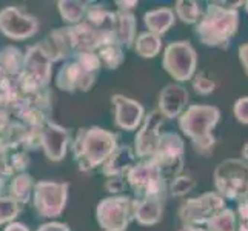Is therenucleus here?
<instances>
[{
  "instance_id": "nucleus-22",
  "label": "nucleus",
  "mask_w": 248,
  "mask_h": 231,
  "mask_svg": "<svg viewBox=\"0 0 248 231\" xmlns=\"http://www.w3.org/2000/svg\"><path fill=\"white\" fill-rule=\"evenodd\" d=\"M34 186H36V181H34V177L31 174H28L27 171L25 173H19L13 176V179L10 181L8 196L13 198L16 202H19L20 205H25L32 199Z\"/></svg>"
},
{
  "instance_id": "nucleus-16",
  "label": "nucleus",
  "mask_w": 248,
  "mask_h": 231,
  "mask_svg": "<svg viewBox=\"0 0 248 231\" xmlns=\"http://www.w3.org/2000/svg\"><path fill=\"white\" fill-rule=\"evenodd\" d=\"M97 74L88 73L85 68H82L74 59L66 61L56 74V85L59 90L65 92H87L93 88L94 82H96Z\"/></svg>"
},
{
  "instance_id": "nucleus-7",
  "label": "nucleus",
  "mask_w": 248,
  "mask_h": 231,
  "mask_svg": "<svg viewBox=\"0 0 248 231\" xmlns=\"http://www.w3.org/2000/svg\"><path fill=\"white\" fill-rule=\"evenodd\" d=\"M198 51L188 40H174L164 48L162 68L176 83L193 80L198 73Z\"/></svg>"
},
{
  "instance_id": "nucleus-9",
  "label": "nucleus",
  "mask_w": 248,
  "mask_h": 231,
  "mask_svg": "<svg viewBox=\"0 0 248 231\" xmlns=\"http://www.w3.org/2000/svg\"><path fill=\"white\" fill-rule=\"evenodd\" d=\"M170 184L177 176L184 174L185 167V142L181 134L174 131H164L159 147L151 157Z\"/></svg>"
},
{
  "instance_id": "nucleus-10",
  "label": "nucleus",
  "mask_w": 248,
  "mask_h": 231,
  "mask_svg": "<svg viewBox=\"0 0 248 231\" xmlns=\"http://www.w3.org/2000/svg\"><path fill=\"white\" fill-rule=\"evenodd\" d=\"M224 208H227V200L219 193L208 191L198 198L184 200L177 208V216L182 225L205 227L211 217H215Z\"/></svg>"
},
{
  "instance_id": "nucleus-18",
  "label": "nucleus",
  "mask_w": 248,
  "mask_h": 231,
  "mask_svg": "<svg viewBox=\"0 0 248 231\" xmlns=\"http://www.w3.org/2000/svg\"><path fill=\"white\" fill-rule=\"evenodd\" d=\"M139 159L136 156V151L133 145H121L113 151V154L107 159V162L100 167L102 174L105 177H117V176H125L130 173L131 168L138 164Z\"/></svg>"
},
{
  "instance_id": "nucleus-5",
  "label": "nucleus",
  "mask_w": 248,
  "mask_h": 231,
  "mask_svg": "<svg viewBox=\"0 0 248 231\" xmlns=\"http://www.w3.org/2000/svg\"><path fill=\"white\" fill-rule=\"evenodd\" d=\"M126 181L136 199L167 200L168 182L153 159L139 160L126 174Z\"/></svg>"
},
{
  "instance_id": "nucleus-29",
  "label": "nucleus",
  "mask_w": 248,
  "mask_h": 231,
  "mask_svg": "<svg viewBox=\"0 0 248 231\" xmlns=\"http://www.w3.org/2000/svg\"><path fill=\"white\" fill-rule=\"evenodd\" d=\"M194 186L196 181L193 176L181 174L168 184V194L173 198H185L186 194H190L194 190Z\"/></svg>"
},
{
  "instance_id": "nucleus-24",
  "label": "nucleus",
  "mask_w": 248,
  "mask_h": 231,
  "mask_svg": "<svg viewBox=\"0 0 248 231\" xmlns=\"http://www.w3.org/2000/svg\"><path fill=\"white\" fill-rule=\"evenodd\" d=\"M25 53L14 46L8 45L0 51V70L13 77H20L23 73Z\"/></svg>"
},
{
  "instance_id": "nucleus-6",
  "label": "nucleus",
  "mask_w": 248,
  "mask_h": 231,
  "mask_svg": "<svg viewBox=\"0 0 248 231\" xmlns=\"http://www.w3.org/2000/svg\"><path fill=\"white\" fill-rule=\"evenodd\" d=\"M53 76V61L40 44L31 45L25 51L23 73L20 76V91L25 96L48 88Z\"/></svg>"
},
{
  "instance_id": "nucleus-42",
  "label": "nucleus",
  "mask_w": 248,
  "mask_h": 231,
  "mask_svg": "<svg viewBox=\"0 0 248 231\" xmlns=\"http://www.w3.org/2000/svg\"><path fill=\"white\" fill-rule=\"evenodd\" d=\"M244 8H245V11H247V14H248V0H247V2H245Z\"/></svg>"
},
{
  "instance_id": "nucleus-4",
  "label": "nucleus",
  "mask_w": 248,
  "mask_h": 231,
  "mask_svg": "<svg viewBox=\"0 0 248 231\" xmlns=\"http://www.w3.org/2000/svg\"><path fill=\"white\" fill-rule=\"evenodd\" d=\"M213 184L225 200L248 199V164L237 157L219 162L213 171Z\"/></svg>"
},
{
  "instance_id": "nucleus-33",
  "label": "nucleus",
  "mask_w": 248,
  "mask_h": 231,
  "mask_svg": "<svg viewBox=\"0 0 248 231\" xmlns=\"http://www.w3.org/2000/svg\"><path fill=\"white\" fill-rule=\"evenodd\" d=\"M128 186V181L125 176H117V177H107V181L104 182V190L109 193L111 196H121L125 194Z\"/></svg>"
},
{
  "instance_id": "nucleus-30",
  "label": "nucleus",
  "mask_w": 248,
  "mask_h": 231,
  "mask_svg": "<svg viewBox=\"0 0 248 231\" xmlns=\"http://www.w3.org/2000/svg\"><path fill=\"white\" fill-rule=\"evenodd\" d=\"M22 205L16 202L10 196L0 198V225H8L16 222V217L20 215Z\"/></svg>"
},
{
  "instance_id": "nucleus-15",
  "label": "nucleus",
  "mask_w": 248,
  "mask_h": 231,
  "mask_svg": "<svg viewBox=\"0 0 248 231\" xmlns=\"http://www.w3.org/2000/svg\"><path fill=\"white\" fill-rule=\"evenodd\" d=\"M111 104L114 108V125L124 131H138L145 119V108L140 102L124 94H113Z\"/></svg>"
},
{
  "instance_id": "nucleus-32",
  "label": "nucleus",
  "mask_w": 248,
  "mask_h": 231,
  "mask_svg": "<svg viewBox=\"0 0 248 231\" xmlns=\"http://www.w3.org/2000/svg\"><path fill=\"white\" fill-rule=\"evenodd\" d=\"M71 59H74L82 68H85L88 73L97 74L102 68V62L97 53H91V51H82V53H76Z\"/></svg>"
},
{
  "instance_id": "nucleus-31",
  "label": "nucleus",
  "mask_w": 248,
  "mask_h": 231,
  "mask_svg": "<svg viewBox=\"0 0 248 231\" xmlns=\"http://www.w3.org/2000/svg\"><path fill=\"white\" fill-rule=\"evenodd\" d=\"M191 85H193L194 92L199 94V96H210V94H213L216 90V82L203 71L196 73V76L191 80Z\"/></svg>"
},
{
  "instance_id": "nucleus-38",
  "label": "nucleus",
  "mask_w": 248,
  "mask_h": 231,
  "mask_svg": "<svg viewBox=\"0 0 248 231\" xmlns=\"http://www.w3.org/2000/svg\"><path fill=\"white\" fill-rule=\"evenodd\" d=\"M139 5L138 0H130V2H125V0H116V6H117V10L119 11H128V13H131V10H134L136 6Z\"/></svg>"
},
{
  "instance_id": "nucleus-14",
  "label": "nucleus",
  "mask_w": 248,
  "mask_h": 231,
  "mask_svg": "<svg viewBox=\"0 0 248 231\" xmlns=\"http://www.w3.org/2000/svg\"><path fill=\"white\" fill-rule=\"evenodd\" d=\"M73 143L68 128L56 122H48L40 130V148L45 157L51 162H62L66 157L70 145Z\"/></svg>"
},
{
  "instance_id": "nucleus-25",
  "label": "nucleus",
  "mask_w": 248,
  "mask_h": 231,
  "mask_svg": "<svg viewBox=\"0 0 248 231\" xmlns=\"http://www.w3.org/2000/svg\"><path fill=\"white\" fill-rule=\"evenodd\" d=\"M162 37L157 34H153L150 31H143L138 34V39L134 42V51L136 54L142 59H155L160 54L162 51Z\"/></svg>"
},
{
  "instance_id": "nucleus-36",
  "label": "nucleus",
  "mask_w": 248,
  "mask_h": 231,
  "mask_svg": "<svg viewBox=\"0 0 248 231\" xmlns=\"http://www.w3.org/2000/svg\"><path fill=\"white\" fill-rule=\"evenodd\" d=\"M36 231H71L70 225L63 224V222H57V220H51L42 224Z\"/></svg>"
},
{
  "instance_id": "nucleus-13",
  "label": "nucleus",
  "mask_w": 248,
  "mask_h": 231,
  "mask_svg": "<svg viewBox=\"0 0 248 231\" xmlns=\"http://www.w3.org/2000/svg\"><path fill=\"white\" fill-rule=\"evenodd\" d=\"M40 23L34 15L23 13L17 6H6L0 10V32L11 40H27L36 36Z\"/></svg>"
},
{
  "instance_id": "nucleus-23",
  "label": "nucleus",
  "mask_w": 248,
  "mask_h": 231,
  "mask_svg": "<svg viewBox=\"0 0 248 231\" xmlns=\"http://www.w3.org/2000/svg\"><path fill=\"white\" fill-rule=\"evenodd\" d=\"M90 6L91 2H83V0H59L57 2L59 14L70 27L79 25L85 20Z\"/></svg>"
},
{
  "instance_id": "nucleus-41",
  "label": "nucleus",
  "mask_w": 248,
  "mask_h": 231,
  "mask_svg": "<svg viewBox=\"0 0 248 231\" xmlns=\"http://www.w3.org/2000/svg\"><path fill=\"white\" fill-rule=\"evenodd\" d=\"M241 159L245 162V164H248V142L244 145L242 150H241Z\"/></svg>"
},
{
  "instance_id": "nucleus-1",
  "label": "nucleus",
  "mask_w": 248,
  "mask_h": 231,
  "mask_svg": "<svg viewBox=\"0 0 248 231\" xmlns=\"http://www.w3.org/2000/svg\"><path fill=\"white\" fill-rule=\"evenodd\" d=\"M245 2H208L201 20L194 25V34L208 48H228L239 31V8Z\"/></svg>"
},
{
  "instance_id": "nucleus-17",
  "label": "nucleus",
  "mask_w": 248,
  "mask_h": 231,
  "mask_svg": "<svg viewBox=\"0 0 248 231\" xmlns=\"http://www.w3.org/2000/svg\"><path fill=\"white\" fill-rule=\"evenodd\" d=\"M190 94L181 83H168L160 90L157 97V111L168 121H177L190 107Z\"/></svg>"
},
{
  "instance_id": "nucleus-35",
  "label": "nucleus",
  "mask_w": 248,
  "mask_h": 231,
  "mask_svg": "<svg viewBox=\"0 0 248 231\" xmlns=\"http://www.w3.org/2000/svg\"><path fill=\"white\" fill-rule=\"evenodd\" d=\"M236 216H237V230L236 231H248V199L237 202Z\"/></svg>"
},
{
  "instance_id": "nucleus-28",
  "label": "nucleus",
  "mask_w": 248,
  "mask_h": 231,
  "mask_svg": "<svg viewBox=\"0 0 248 231\" xmlns=\"http://www.w3.org/2000/svg\"><path fill=\"white\" fill-rule=\"evenodd\" d=\"M208 231H236L237 230V216L233 208H224L215 217H211L207 225Z\"/></svg>"
},
{
  "instance_id": "nucleus-40",
  "label": "nucleus",
  "mask_w": 248,
  "mask_h": 231,
  "mask_svg": "<svg viewBox=\"0 0 248 231\" xmlns=\"http://www.w3.org/2000/svg\"><path fill=\"white\" fill-rule=\"evenodd\" d=\"M177 231H208L207 228H202V227H193V225H182Z\"/></svg>"
},
{
  "instance_id": "nucleus-21",
  "label": "nucleus",
  "mask_w": 248,
  "mask_h": 231,
  "mask_svg": "<svg viewBox=\"0 0 248 231\" xmlns=\"http://www.w3.org/2000/svg\"><path fill=\"white\" fill-rule=\"evenodd\" d=\"M116 37L125 49L134 48V42L138 39V20L133 13L116 11Z\"/></svg>"
},
{
  "instance_id": "nucleus-2",
  "label": "nucleus",
  "mask_w": 248,
  "mask_h": 231,
  "mask_svg": "<svg viewBox=\"0 0 248 231\" xmlns=\"http://www.w3.org/2000/svg\"><path fill=\"white\" fill-rule=\"evenodd\" d=\"M117 147V133L94 125L78 130L71 143V153L79 171L88 173L104 165Z\"/></svg>"
},
{
  "instance_id": "nucleus-19",
  "label": "nucleus",
  "mask_w": 248,
  "mask_h": 231,
  "mask_svg": "<svg viewBox=\"0 0 248 231\" xmlns=\"http://www.w3.org/2000/svg\"><path fill=\"white\" fill-rule=\"evenodd\" d=\"M165 200L159 199H136L133 203V220L142 227L157 225L164 217Z\"/></svg>"
},
{
  "instance_id": "nucleus-26",
  "label": "nucleus",
  "mask_w": 248,
  "mask_h": 231,
  "mask_svg": "<svg viewBox=\"0 0 248 231\" xmlns=\"http://www.w3.org/2000/svg\"><path fill=\"white\" fill-rule=\"evenodd\" d=\"M173 10L177 19L185 25H196L203 14L201 3L196 0H177Z\"/></svg>"
},
{
  "instance_id": "nucleus-3",
  "label": "nucleus",
  "mask_w": 248,
  "mask_h": 231,
  "mask_svg": "<svg viewBox=\"0 0 248 231\" xmlns=\"http://www.w3.org/2000/svg\"><path fill=\"white\" fill-rule=\"evenodd\" d=\"M220 116V109L215 105L194 104L188 107L185 113L177 119L179 130L191 140L194 151L201 156H208L216 147L213 130L217 126Z\"/></svg>"
},
{
  "instance_id": "nucleus-39",
  "label": "nucleus",
  "mask_w": 248,
  "mask_h": 231,
  "mask_svg": "<svg viewBox=\"0 0 248 231\" xmlns=\"http://www.w3.org/2000/svg\"><path fill=\"white\" fill-rule=\"evenodd\" d=\"M3 231H31V230L28 225H25V224H22V222L16 220V222H11V224L5 225Z\"/></svg>"
},
{
  "instance_id": "nucleus-12",
  "label": "nucleus",
  "mask_w": 248,
  "mask_h": 231,
  "mask_svg": "<svg viewBox=\"0 0 248 231\" xmlns=\"http://www.w3.org/2000/svg\"><path fill=\"white\" fill-rule=\"evenodd\" d=\"M164 123H165V117L162 116L157 109H153L150 113L145 114L142 125L139 126V130L136 131L134 143H133V148L139 160L151 159L155 156V153L159 147L160 138H162V134H164V131H162Z\"/></svg>"
},
{
  "instance_id": "nucleus-8",
  "label": "nucleus",
  "mask_w": 248,
  "mask_h": 231,
  "mask_svg": "<svg viewBox=\"0 0 248 231\" xmlns=\"http://www.w3.org/2000/svg\"><path fill=\"white\" fill-rule=\"evenodd\" d=\"M70 184L56 181L36 182L32 193V207L40 217L57 219L66 208Z\"/></svg>"
},
{
  "instance_id": "nucleus-20",
  "label": "nucleus",
  "mask_w": 248,
  "mask_h": 231,
  "mask_svg": "<svg viewBox=\"0 0 248 231\" xmlns=\"http://www.w3.org/2000/svg\"><path fill=\"white\" fill-rule=\"evenodd\" d=\"M176 14L171 6H160L150 10L143 14V25L147 31L157 34V36H164L176 23Z\"/></svg>"
},
{
  "instance_id": "nucleus-37",
  "label": "nucleus",
  "mask_w": 248,
  "mask_h": 231,
  "mask_svg": "<svg viewBox=\"0 0 248 231\" xmlns=\"http://www.w3.org/2000/svg\"><path fill=\"white\" fill-rule=\"evenodd\" d=\"M237 56H239V62L242 65L245 76H248V42H245V44H242L237 48Z\"/></svg>"
},
{
  "instance_id": "nucleus-27",
  "label": "nucleus",
  "mask_w": 248,
  "mask_h": 231,
  "mask_svg": "<svg viewBox=\"0 0 248 231\" xmlns=\"http://www.w3.org/2000/svg\"><path fill=\"white\" fill-rule=\"evenodd\" d=\"M97 54L102 62V66L108 68V70H117L125 62V48L119 42L102 46L97 51Z\"/></svg>"
},
{
  "instance_id": "nucleus-34",
  "label": "nucleus",
  "mask_w": 248,
  "mask_h": 231,
  "mask_svg": "<svg viewBox=\"0 0 248 231\" xmlns=\"http://www.w3.org/2000/svg\"><path fill=\"white\" fill-rule=\"evenodd\" d=\"M233 114L236 121L242 125H248V96L239 97L233 105Z\"/></svg>"
},
{
  "instance_id": "nucleus-11",
  "label": "nucleus",
  "mask_w": 248,
  "mask_h": 231,
  "mask_svg": "<svg viewBox=\"0 0 248 231\" xmlns=\"http://www.w3.org/2000/svg\"><path fill=\"white\" fill-rule=\"evenodd\" d=\"M134 199L126 194L108 196L96 207V220L102 231H126L133 220Z\"/></svg>"
}]
</instances>
